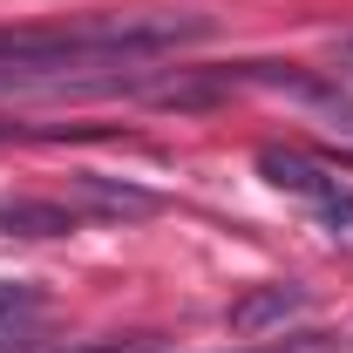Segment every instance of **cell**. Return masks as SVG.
I'll return each mask as SVG.
<instances>
[{
    "label": "cell",
    "instance_id": "obj_4",
    "mask_svg": "<svg viewBox=\"0 0 353 353\" xmlns=\"http://www.w3.org/2000/svg\"><path fill=\"white\" fill-rule=\"evenodd\" d=\"M75 204L95 211V218H150V211H157V197H150V190L116 183V176H95V170L75 176Z\"/></svg>",
    "mask_w": 353,
    "mask_h": 353
},
{
    "label": "cell",
    "instance_id": "obj_11",
    "mask_svg": "<svg viewBox=\"0 0 353 353\" xmlns=\"http://www.w3.org/2000/svg\"><path fill=\"white\" fill-rule=\"evenodd\" d=\"M0 136H7V130H0Z\"/></svg>",
    "mask_w": 353,
    "mask_h": 353
},
{
    "label": "cell",
    "instance_id": "obj_3",
    "mask_svg": "<svg viewBox=\"0 0 353 353\" xmlns=\"http://www.w3.org/2000/svg\"><path fill=\"white\" fill-rule=\"evenodd\" d=\"M75 224H82V211L54 204V197H14V204H0V238H61Z\"/></svg>",
    "mask_w": 353,
    "mask_h": 353
},
{
    "label": "cell",
    "instance_id": "obj_6",
    "mask_svg": "<svg viewBox=\"0 0 353 353\" xmlns=\"http://www.w3.org/2000/svg\"><path fill=\"white\" fill-rule=\"evenodd\" d=\"M34 312H41V285H21V279L7 285L0 279V319H34Z\"/></svg>",
    "mask_w": 353,
    "mask_h": 353
},
{
    "label": "cell",
    "instance_id": "obj_2",
    "mask_svg": "<svg viewBox=\"0 0 353 353\" xmlns=\"http://www.w3.org/2000/svg\"><path fill=\"white\" fill-rule=\"evenodd\" d=\"M259 170H265L272 190L299 197L333 245H347V252H353V183H340L333 170H319V163L299 157V150H259Z\"/></svg>",
    "mask_w": 353,
    "mask_h": 353
},
{
    "label": "cell",
    "instance_id": "obj_1",
    "mask_svg": "<svg viewBox=\"0 0 353 353\" xmlns=\"http://www.w3.org/2000/svg\"><path fill=\"white\" fill-rule=\"evenodd\" d=\"M204 14H136V21H75V28H0V88H54L75 68L150 61L204 41Z\"/></svg>",
    "mask_w": 353,
    "mask_h": 353
},
{
    "label": "cell",
    "instance_id": "obj_8",
    "mask_svg": "<svg viewBox=\"0 0 353 353\" xmlns=\"http://www.w3.org/2000/svg\"><path fill=\"white\" fill-rule=\"evenodd\" d=\"M224 353H326V340L306 333V340H265V347H224Z\"/></svg>",
    "mask_w": 353,
    "mask_h": 353
},
{
    "label": "cell",
    "instance_id": "obj_5",
    "mask_svg": "<svg viewBox=\"0 0 353 353\" xmlns=\"http://www.w3.org/2000/svg\"><path fill=\"white\" fill-rule=\"evenodd\" d=\"M299 306H306V292H292V285H272V292H252V299H238V306H231V333H265V326L292 319Z\"/></svg>",
    "mask_w": 353,
    "mask_h": 353
},
{
    "label": "cell",
    "instance_id": "obj_7",
    "mask_svg": "<svg viewBox=\"0 0 353 353\" xmlns=\"http://www.w3.org/2000/svg\"><path fill=\"white\" fill-rule=\"evenodd\" d=\"M0 353H34V319H0Z\"/></svg>",
    "mask_w": 353,
    "mask_h": 353
},
{
    "label": "cell",
    "instance_id": "obj_10",
    "mask_svg": "<svg viewBox=\"0 0 353 353\" xmlns=\"http://www.w3.org/2000/svg\"><path fill=\"white\" fill-rule=\"evenodd\" d=\"M333 61H340V75H353V34L340 41V54H333Z\"/></svg>",
    "mask_w": 353,
    "mask_h": 353
},
{
    "label": "cell",
    "instance_id": "obj_9",
    "mask_svg": "<svg viewBox=\"0 0 353 353\" xmlns=\"http://www.w3.org/2000/svg\"><path fill=\"white\" fill-rule=\"evenodd\" d=\"M150 340H109V347H82V353H143Z\"/></svg>",
    "mask_w": 353,
    "mask_h": 353
}]
</instances>
